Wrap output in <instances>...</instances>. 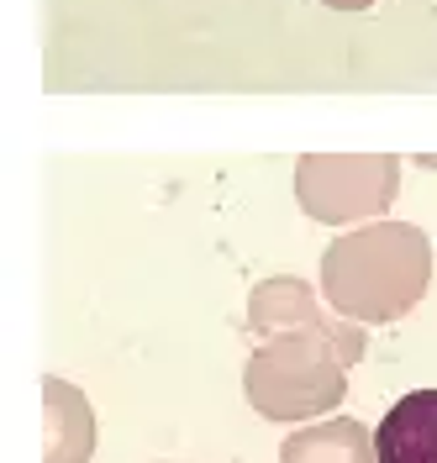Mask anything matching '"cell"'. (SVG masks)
<instances>
[{"label":"cell","instance_id":"6da1fadb","mask_svg":"<svg viewBox=\"0 0 437 463\" xmlns=\"http://www.w3.org/2000/svg\"><path fill=\"white\" fill-rule=\"evenodd\" d=\"M379 463H437V390H411L385 411L375 432Z\"/></svg>","mask_w":437,"mask_h":463}]
</instances>
